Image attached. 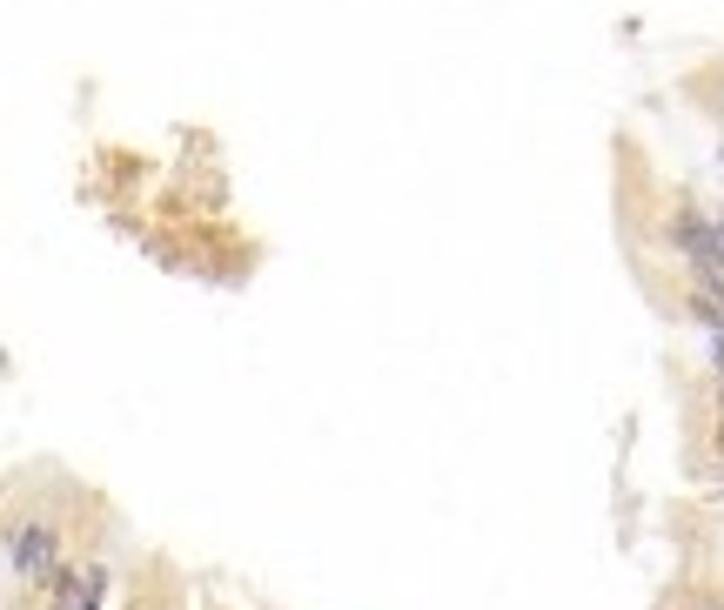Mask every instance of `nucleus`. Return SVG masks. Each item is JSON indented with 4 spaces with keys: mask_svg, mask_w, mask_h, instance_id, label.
<instances>
[{
    "mask_svg": "<svg viewBox=\"0 0 724 610\" xmlns=\"http://www.w3.org/2000/svg\"><path fill=\"white\" fill-rule=\"evenodd\" d=\"M54 550H61V537H54V530H47V523H21V530H14V577H47V570H54Z\"/></svg>",
    "mask_w": 724,
    "mask_h": 610,
    "instance_id": "obj_1",
    "label": "nucleus"
},
{
    "mask_svg": "<svg viewBox=\"0 0 724 610\" xmlns=\"http://www.w3.org/2000/svg\"><path fill=\"white\" fill-rule=\"evenodd\" d=\"M671 610H724L718 590H704V584H684L678 597H671Z\"/></svg>",
    "mask_w": 724,
    "mask_h": 610,
    "instance_id": "obj_2",
    "label": "nucleus"
},
{
    "mask_svg": "<svg viewBox=\"0 0 724 610\" xmlns=\"http://www.w3.org/2000/svg\"><path fill=\"white\" fill-rule=\"evenodd\" d=\"M711 443H718V456H724V423H718V436H711Z\"/></svg>",
    "mask_w": 724,
    "mask_h": 610,
    "instance_id": "obj_3",
    "label": "nucleus"
},
{
    "mask_svg": "<svg viewBox=\"0 0 724 610\" xmlns=\"http://www.w3.org/2000/svg\"><path fill=\"white\" fill-rule=\"evenodd\" d=\"M718 497H724V483H718Z\"/></svg>",
    "mask_w": 724,
    "mask_h": 610,
    "instance_id": "obj_4",
    "label": "nucleus"
}]
</instances>
